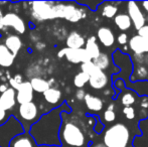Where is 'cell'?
Here are the masks:
<instances>
[{
	"mask_svg": "<svg viewBox=\"0 0 148 147\" xmlns=\"http://www.w3.org/2000/svg\"><path fill=\"white\" fill-rule=\"evenodd\" d=\"M72 112L70 105L64 101L60 106L43 113L30 127L28 134L33 138L37 146H62L60 141V130L62 123V114Z\"/></svg>",
	"mask_w": 148,
	"mask_h": 147,
	"instance_id": "obj_1",
	"label": "cell"
},
{
	"mask_svg": "<svg viewBox=\"0 0 148 147\" xmlns=\"http://www.w3.org/2000/svg\"><path fill=\"white\" fill-rule=\"evenodd\" d=\"M60 141L62 147H83L86 144V135L80 126L62 118L60 130Z\"/></svg>",
	"mask_w": 148,
	"mask_h": 147,
	"instance_id": "obj_2",
	"label": "cell"
},
{
	"mask_svg": "<svg viewBox=\"0 0 148 147\" xmlns=\"http://www.w3.org/2000/svg\"><path fill=\"white\" fill-rule=\"evenodd\" d=\"M130 140V130L120 122L110 126L103 135V143L107 147H127Z\"/></svg>",
	"mask_w": 148,
	"mask_h": 147,
	"instance_id": "obj_3",
	"label": "cell"
},
{
	"mask_svg": "<svg viewBox=\"0 0 148 147\" xmlns=\"http://www.w3.org/2000/svg\"><path fill=\"white\" fill-rule=\"evenodd\" d=\"M56 19L62 18L70 22H79L87 17L85 6L77 2H56L55 3Z\"/></svg>",
	"mask_w": 148,
	"mask_h": 147,
	"instance_id": "obj_4",
	"label": "cell"
},
{
	"mask_svg": "<svg viewBox=\"0 0 148 147\" xmlns=\"http://www.w3.org/2000/svg\"><path fill=\"white\" fill-rule=\"evenodd\" d=\"M16 115H13L19 121L24 129V132H28L30 127L40 118L42 115L37 104L35 102H29L26 104L19 105L16 110Z\"/></svg>",
	"mask_w": 148,
	"mask_h": 147,
	"instance_id": "obj_5",
	"label": "cell"
},
{
	"mask_svg": "<svg viewBox=\"0 0 148 147\" xmlns=\"http://www.w3.org/2000/svg\"><path fill=\"white\" fill-rule=\"evenodd\" d=\"M55 3L53 1H33L28 2L30 16L35 21L42 22L56 19Z\"/></svg>",
	"mask_w": 148,
	"mask_h": 147,
	"instance_id": "obj_6",
	"label": "cell"
},
{
	"mask_svg": "<svg viewBox=\"0 0 148 147\" xmlns=\"http://www.w3.org/2000/svg\"><path fill=\"white\" fill-rule=\"evenodd\" d=\"M24 129L13 115H10L4 124L0 125V147H8L15 136L23 133Z\"/></svg>",
	"mask_w": 148,
	"mask_h": 147,
	"instance_id": "obj_7",
	"label": "cell"
},
{
	"mask_svg": "<svg viewBox=\"0 0 148 147\" xmlns=\"http://www.w3.org/2000/svg\"><path fill=\"white\" fill-rule=\"evenodd\" d=\"M58 57L59 59L66 57V59L69 63L74 64V65H79V64L82 65V64L91 61V59L87 55L86 51L84 49H68V47H64L58 53Z\"/></svg>",
	"mask_w": 148,
	"mask_h": 147,
	"instance_id": "obj_8",
	"label": "cell"
},
{
	"mask_svg": "<svg viewBox=\"0 0 148 147\" xmlns=\"http://www.w3.org/2000/svg\"><path fill=\"white\" fill-rule=\"evenodd\" d=\"M127 15L130 17L132 25L134 26L137 31L146 24V17L141 10L138 2H127Z\"/></svg>",
	"mask_w": 148,
	"mask_h": 147,
	"instance_id": "obj_9",
	"label": "cell"
},
{
	"mask_svg": "<svg viewBox=\"0 0 148 147\" xmlns=\"http://www.w3.org/2000/svg\"><path fill=\"white\" fill-rule=\"evenodd\" d=\"M1 23L4 26V28L11 27L18 36L23 34L26 31V24L24 20L14 12H7V13L3 14Z\"/></svg>",
	"mask_w": 148,
	"mask_h": 147,
	"instance_id": "obj_10",
	"label": "cell"
},
{
	"mask_svg": "<svg viewBox=\"0 0 148 147\" xmlns=\"http://www.w3.org/2000/svg\"><path fill=\"white\" fill-rule=\"evenodd\" d=\"M109 81V76L106 74V72L101 71L96 67L94 71L89 75L88 84L94 90H102L106 88Z\"/></svg>",
	"mask_w": 148,
	"mask_h": 147,
	"instance_id": "obj_11",
	"label": "cell"
},
{
	"mask_svg": "<svg viewBox=\"0 0 148 147\" xmlns=\"http://www.w3.org/2000/svg\"><path fill=\"white\" fill-rule=\"evenodd\" d=\"M34 92L30 86L29 81H24L16 90V103L18 105L26 104L33 101Z\"/></svg>",
	"mask_w": 148,
	"mask_h": 147,
	"instance_id": "obj_12",
	"label": "cell"
},
{
	"mask_svg": "<svg viewBox=\"0 0 148 147\" xmlns=\"http://www.w3.org/2000/svg\"><path fill=\"white\" fill-rule=\"evenodd\" d=\"M129 49H131L134 55H148V41L145 40L143 37L138 34L131 36L128 41Z\"/></svg>",
	"mask_w": 148,
	"mask_h": 147,
	"instance_id": "obj_13",
	"label": "cell"
},
{
	"mask_svg": "<svg viewBox=\"0 0 148 147\" xmlns=\"http://www.w3.org/2000/svg\"><path fill=\"white\" fill-rule=\"evenodd\" d=\"M16 91L12 88H8L5 92L0 95V105L5 111H12L16 106Z\"/></svg>",
	"mask_w": 148,
	"mask_h": 147,
	"instance_id": "obj_14",
	"label": "cell"
},
{
	"mask_svg": "<svg viewBox=\"0 0 148 147\" xmlns=\"http://www.w3.org/2000/svg\"><path fill=\"white\" fill-rule=\"evenodd\" d=\"M96 38L105 47L113 46L116 41V36L114 34V31L110 27H107V26H102V27H100L98 29Z\"/></svg>",
	"mask_w": 148,
	"mask_h": 147,
	"instance_id": "obj_15",
	"label": "cell"
},
{
	"mask_svg": "<svg viewBox=\"0 0 148 147\" xmlns=\"http://www.w3.org/2000/svg\"><path fill=\"white\" fill-rule=\"evenodd\" d=\"M42 98L47 102V104L56 106V108L64 103L62 91L58 88H55V87H51L49 90L45 91L42 94Z\"/></svg>",
	"mask_w": 148,
	"mask_h": 147,
	"instance_id": "obj_16",
	"label": "cell"
},
{
	"mask_svg": "<svg viewBox=\"0 0 148 147\" xmlns=\"http://www.w3.org/2000/svg\"><path fill=\"white\" fill-rule=\"evenodd\" d=\"M4 45L7 47V49L14 55L17 57L19 51L22 49V40L18 34H9L4 39Z\"/></svg>",
	"mask_w": 148,
	"mask_h": 147,
	"instance_id": "obj_17",
	"label": "cell"
},
{
	"mask_svg": "<svg viewBox=\"0 0 148 147\" xmlns=\"http://www.w3.org/2000/svg\"><path fill=\"white\" fill-rule=\"evenodd\" d=\"M86 39L78 31H71L66 38V45L68 49H84Z\"/></svg>",
	"mask_w": 148,
	"mask_h": 147,
	"instance_id": "obj_18",
	"label": "cell"
},
{
	"mask_svg": "<svg viewBox=\"0 0 148 147\" xmlns=\"http://www.w3.org/2000/svg\"><path fill=\"white\" fill-rule=\"evenodd\" d=\"M8 147H37L34 140L28 134V132H23L19 135L15 136L10 141Z\"/></svg>",
	"mask_w": 148,
	"mask_h": 147,
	"instance_id": "obj_19",
	"label": "cell"
},
{
	"mask_svg": "<svg viewBox=\"0 0 148 147\" xmlns=\"http://www.w3.org/2000/svg\"><path fill=\"white\" fill-rule=\"evenodd\" d=\"M84 102L86 105L87 109L91 112H100L104 108V101L101 98L94 95L90 94V93H86V96L84 98Z\"/></svg>",
	"mask_w": 148,
	"mask_h": 147,
	"instance_id": "obj_20",
	"label": "cell"
},
{
	"mask_svg": "<svg viewBox=\"0 0 148 147\" xmlns=\"http://www.w3.org/2000/svg\"><path fill=\"white\" fill-rule=\"evenodd\" d=\"M84 49L86 51L87 55H89L91 61H94V59L99 57V55L101 53V49H100V45L98 44L97 38H96L95 36H90L87 39L86 43H85Z\"/></svg>",
	"mask_w": 148,
	"mask_h": 147,
	"instance_id": "obj_21",
	"label": "cell"
},
{
	"mask_svg": "<svg viewBox=\"0 0 148 147\" xmlns=\"http://www.w3.org/2000/svg\"><path fill=\"white\" fill-rule=\"evenodd\" d=\"M148 81V70L145 66H133V71L129 78V83Z\"/></svg>",
	"mask_w": 148,
	"mask_h": 147,
	"instance_id": "obj_22",
	"label": "cell"
},
{
	"mask_svg": "<svg viewBox=\"0 0 148 147\" xmlns=\"http://www.w3.org/2000/svg\"><path fill=\"white\" fill-rule=\"evenodd\" d=\"M15 59L16 57L8 51L7 47L3 43H0V68L7 69L12 67Z\"/></svg>",
	"mask_w": 148,
	"mask_h": 147,
	"instance_id": "obj_23",
	"label": "cell"
},
{
	"mask_svg": "<svg viewBox=\"0 0 148 147\" xmlns=\"http://www.w3.org/2000/svg\"><path fill=\"white\" fill-rule=\"evenodd\" d=\"M29 83L33 92L38 93V94H43L45 91L49 90L51 87L49 81H47L43 78H40V77H33L29 80Z\"/></svg>",
	"mask_w": 148,
	"mask_h": 147,
	"instance_id": "obj_24",
	"label": "cell"
},
{
	"mask_svg": "<svg viewBox=\"0 0 148 147\" xmlns=\"http://www.w3.org/2000/svg\"><path fill=\"white\" fill-rule=\"evenodd\" d=\"M139 96L130 89L126 88L121 92V104L123 107H131L137 102Z\"/></svg>",
	"mask_w": 148,
	"mask_h": 147,
	"instance_id": "obj_25",
	"label": "cell"
},
{
	"mask_svg": "<svg viewBox=\"0 0 148 147\" xmlns=\"http://www.w3.org/2000/svg\"><path fill=\"white\" fill-rule=\"evenodd\" d=\"M114 23L121 31H127L132 26V22L127 13H118L114 17Z\"/></svg>",
	"mask_w": 148,
	"mask_h": 147,
	"instance_id": "obj_26",
	"label": "cell"
},
{
	"mask_svg": "<svg viewBox=\"0 0 148 147\" xmlns=\"http://www.w3.org/2000/svg\"><path fill=\"white\" fill-rule=\"evenodd\" d=\"M115 2H103L101 8V14L103 17L106 18H114L118 14V6L115 5Z\"/></svg>",
	"mask_w": 148,
	"mask_h": 147,
	"instance_id": "obj_27",
	"label": "cell"
},
{
	"mask_svg": "<svg viewBox=\"0 0 148 147\" xmlns=\"http://www.w3.org/2000/svg\"><path fill=\"white\" fill-rule=\"evenodd\" d=\"M110 61H111V57H109L106 53H102L101 51V53L99 55V57L92 62H93V64L98 68V69L101 70V71H103V72H105L106 70L109 69Z\"/></svg>",
	"mask_w": 148,
	"mask_h": 147,
	"instance_id": "obj_28",
	"label": "cell"
},
{
	"mask_svg": "<svg viewBox=\"0 0 148 147\" xmlns=\"http://www.w3.org/2000/svg\"><path fill=\"white\" fill-rule=\"evenodd\" d=\"M74 86L78 89H83L89 82V76L85 73H78L74 77Z\"/></svg>",
	"mask_w": 148,
	"mask_h": 147,
	"instance_id": "obj_29",
	"label": "cell"
},
{
	"mask_svg": "<svg viewBox=\"0 0 148 147\" xmlns=\"http://www.w3.org/2000/svg\"><path fill=\"white\" fill-rule=\"evenodd\" d=\"M23 82L24 81H23V78H22L21 75L16 74V75H14L12 78L9 79V87L16 91L18 89V87H19Z\"/></svg>",
	"mask_w": 148,
	"mask_h": 147,
	"instance_id": "obj_30",
	"label": "cell"
},
{
	"mask_svg": "<svg viewBox=\"0 0 148 147\" xmlns=\"http://www.w3.org/2000/svg\"><path fill=\"white\" fill-rule=\"evenodd\" d=\"M123 115L125 116L127 120H133L136 117V110L134 107H124L122 110Z\"/></svg>",
	"mask_w": 148,
	"mask_h": 147,
	"instance_id": "obj_31",
	"label": "cell"
},
{
	"mask_svg": "<svg viewBox=\"0 0 148 147\" xmlns=\"http://www.w3.org/2000/svg\"><path fill=\"white\" fill-rule=\"evenodd\" d=\"M95 68H96V66L93 64V62L90 61V62H87V63H84L81 65V72L87 74L89 76V75L94 71Z\"/></svg>",
	"mask_w": 148,
	"mask_h": 147,
	"instance_id": "obj_32",
	"label": "cell"
},
{
	"mask_svg": "<svg viewBox=\"0 0 148 147\" xmlns=\"http://www.w3.org/2000/svg\"><path fill=\"white\" fill-rule=\"evenodd\" d=\"M116 117H117V116H116L115 111H112V110H106L103 114L104 120H105V122H107V123H113L116 120Z\"/></svg>",
	"mask_w": 148,
	"mask_h": 147,
	"instance_id": "obj_33",
	"label": "cell"
},
{
	"mask_svg": "<svg viewBox=\"0 0 148 147\" xmlns=\"http://www.w3.org/2000/svg\"><path fill=\"white\" fill-rule=\"evenodd\" d=\"M116 41L118 42V44H120L121 46H124L128 43L129 41V36L126 32H121L118 34V36L116 37Z\"/></svg>",
	"mask_w": 148,
	"mask_h": 147,
	"instance_id": "obj_34",
	"label": "cell"
},
{
	"mask_svg": "<svg viewBox=\"0 0 148 147\" xmlns=\"http://www.w3.org/2000/svg\"><path fill=\"white\" fill-rule=\"evenodd\" d=\"M9 117H10V114L8 113L7 111L4 110V109L2 108L1 105H0V125L5 123Z\"/></svg>",
	"mask_w": 148,
	"mask_h": 147,
	"instance_id": "obj_35",
	"label": "cell"
},
{
	"mask_svg": "<svg viewBox=\"0 0 148 147\" xmlns=\"http://www.w3.org/2000/svg\"><path fill=\"white\" fill-rule=\"evenodd\" d=\"M94 118L97 119V122H96V124L94 125V131H95L97 134L102 133V131L104 130V125L102 124V122H100L99 117H98V116H94Z\"/></svg>",
	"mask_w": 148,
	"mask_h": 147,
	"instance_id": "obj_36",
	"label": "cell"
},
{
	"mask_svg": "<svg viewBox=\"0 0 148 147\" xmlns=\"http://www.w3.org/2000/svg\"><path fill=\"white\" fill-rule=\"evenodd\" d=\"M139 100H140V103H139V106L142 108V110H146L148 111V96H140L139 97Z\"/></svg>",
	"mask_w": 148,
	"mask_h": 147,
	"instance_id": "obj_37",
	"label": "cell"
},
{
	"mask_svg": "<svg viewBox=\"0 0 148 147\" xmlns=\"http://www.w3.org/2000/svg\"><path fill=\"white\" fill-rule=\"evenodd\" d=\"M137 34L140 36L141 37H143L146 41H148V24H145L143 27H141L140 29L137 31Z\"/></svg>",
	"mask_w": 148,
	"mask_h": 147,
	"instance_id": "obj_38",
	"label": "cell"
},
{
	"mask_svg": "<svg viewBox=\"0 0 148 147\" xmlns=\"http://www.w3.org/2000/svg\"><path fill=\"white\" fill-rule=\"evenodd\" d=\"M85 96H86V92H85L84 89H78L75 93V97L79 101H84Z\"/></svg>",
	"mask_w": 148,
	"mask_h": 147,
	"instance_id": "obj_39",
	"label": "cell"
},
{
	"mask_svg": "<svg viewBox=\"0 0 148 147\" xmlns=\"http://www.w3.org/2000/svg\"><path fill=\"white\" fill-rule=\"evenodd\" d=\"M139 5L142 6L143 10H144L145 12L148 14V1H143V2H138Z\"/></svg>",
	"mask_w": 148,
	"mask_h": 147,
	"instance_id": "obj_40",
	"label": "cell"
},
{
	"mask_svg": "<svg viewBox=\"0 0 148 147\" xmlns=\"http://www.w3.org/2000/svg\"><path fill=\"white\" fill-rule=\"evenodd\" d=\"M9 88V86H8L7 84H2V85H0V93H3V92H5L7 89Z\"/></svg>",
	"mask_w": 148,
	"mask_h": 147,
	"instance_id": "obj_41",
	"label": "cell"
},
{
	"mask_svg": "<svg viewBox=\"0 0 148 147\" xmlns=\"http://www.w3.org/2000/svg\"><path fill=\"white\" fill-rule=\"evenodd\" d=\"M91 147H107L104 143H97V144H93Z\"/></svg>",
	"mask_w": 148,
	"mask_h": 147,
	"instance_id": "obj_42",
	"label": "cell"
},
{
	"mask_svg": "<svg viewBox=\"0 0 148 147\" xmlns=\"http://www.w3.org/2000/svg\"><path fill=\"white\" fill-rule=\"evenodd\" d=\"M114 108H115L114 104H110L109 106L107 107V110H112V111H114Z\"/></svg>",
	"mask_w": 148,
	"mask_h": 147,
	"instance_id": "obj_43",
	"label": "cell"
},
{
	"mask_svg": "<svg viewBox=\"0 0 148 147\" xmlns=\"http://www.w3.org/2000/svg\"><path fill=\"white\" fill-rule=\"evenodd\" d=\"M144 65H146L145 67H146L147 70H148V55H145V64H144Z\"/></svg>",
	"mask_w": 148,
	"mask_h": 147,
	"instance_id": "obj_44",
	"label": "cell"
},
{
	"mask_svg": "<svg viewBox=\"0 0 148 147\" xmlns=\"http://www.w3.org/2000/svg\"><path fill=\"white\" fill-rule=\"evenodd\" d=\"M2 17H3V12H2L1 8H0V20L2 19Z\"/></svg>",
	"mask_w": 148,
	"mask_h": 147,
	"instance_id": "obj_45",
	"label": "cell"
},
{
	"mask_svg": "<svg viewBox=\"0 0 148 147\" xmlns=\"http://www.w3.org/2000/svg\"><path fill=\"white\" fill-rule=\"evenodd\" d=\"M37 147H62V146H37Z\"/></svg>",
	"mask_w": 148,
	"mask_h": 147,
	"instance_id": "obj_46",
	"label": "cell"
},
{
	"mask_svg": "<svg viewBox=\"0 0 148 147\" xmlns=\"http://www.w3.org/2000/svg\"><path fill=\"white\" fill-rule=\"evenodd\" d=\"M0 78H1V74H0Z\"/></svg>",
	"mask_w": 148,
	"mask_h": 147,
	"instance_id": "obj_47",
	"label": "cell"
}]
</instances>
